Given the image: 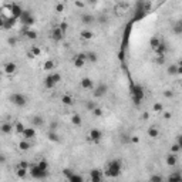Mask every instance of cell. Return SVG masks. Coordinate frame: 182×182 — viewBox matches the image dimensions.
Wrapping results in <instances>:
<instances>
[{
	"label": "cell",
	"instance_id": "obj_1",
	"mask_svg": "<svg viewBox=\"0 0 182 182\" xmlns=\"http://www.w3.org/2000/svg\"><path fill=\"white\" fill-rule=\"evenodd\" d=\"M122 171V162L120 159H112L105 168V175L111 177V178H117Z\"/></svg>",
	"mask_w": 182,
	"mask_h": 182
},
{
	"label": "cell",
	"instance_id": "obj_2",
	"mask_svg": "<svg viewBox=\"0 0 182 182\" xmlns=\"http://www.w3.org/2000/svg\"><path fill=\"white\" fill-rule=\"evenodd\" d=\"M10 101L16 107H24L26 104H27V97L23 93H13L10 95Z\"/></svg>",
	"mask_w": 182,
	"mask_h": 182
},
{
	"label": "cell",
	"instance_id": "obj_3",
	"mask_svg": "<svg viewBox=\"0 0 182 182\" xmlns=\"http://www.w3.org/2000/svg\"><path fill=\"white\" fill-rule=\"evenodd\" d=\"M29 174L31 175L34 179H44L46 177H47V171L40 169V168L34 164L33 166H30V168H29Z\"/></svg>",
	"mask_w": 182,
	"mask_h": 182
},
{
	"label": "cell",
	"instance_id": "obj_4",
	"mask_svg": "<svg viewBox=\"0 0 182 182\" xmlns=\"http://www.w3.org/2000/svg\"><path fill=\"white\" fill-rule=\"evenodd\" d=\"M133 98L135 104H140L141 100L144 98V90H142V87H141L140 84L133 86Z\"/></svg>",
	"mask_w": 182,
	"mask_h": 182
},
{
	"label": "cell",
	"instance_id": "obj_5",
	"mask_svg": "<svg viewBox=\"0 0 182 182\" xmlns=\"http://www.w3.org/2000/svg\"><path fill=\"white\" fill-rule=\"evenodd\" d=\"M19 20H20L24 26H33V23H34V17L31 16V13H30V12H24V10H23L21 16L19 17Z\"/></svg>",
	"mask_w": 182,
	"mask_h": 182
},
{
	"label": "cell",
	"instance_id": "obj_6",
	"mask_svg": "<svg viewBox=\"0 0 182 182\" xmlns=\"http://www.w3.org/2000/svg\"><path fill=\"white\" fill-rule=\"evenodd\" d=\"M128 10V3H124V2H118V3L114 6V13L117 16H124Z\"/></svg>",
	"mask_w": 182,
	"mask_h": 182
},
{
	"label": "cell",
	"instance_id": "obj_7",
	"mask_svg": "<svg viewBox=\"0 0 182 182\" xmlns=\"http://www.w3.org/2000/svg\"><path fill=\"white\" fill-rule=\"evenodd\" d=\"M14 131V124L10 122V121H4L0 124V133L4 134V135H9V134H12Z\"/></svg>",
	"mask_w": 182,
	"mask_h": 182
},
{
	"label": "cell",
	"instance_id": "obj_8",
	"mask_svg": "<svg viewBox=\"0 0 182 182\" xmlns=\"http://www.w3.org/2000/svg\"><path fill=\"white\" fill-rule=\"evenodd\" d=\"M80 86L83 90H94V81L90 77H83L80 80Z\"/></svg>",
	"mask_w": 182,
	"mask_h": 182
},
{
	"label": "cell",
	"instance_id": "obj_9",
	"mask_svg": "<svg viewBox=\"0 0 182 182\" xmlns=\"http://www.w3.org/2000/svg\"><path fill=\"white\" fill-rule=\"evenodd\" d=\"M88 135H90V140L94 141V142H100V141L103 140V131L98 128H93Z\"/></svg>",
	"mask_w": 182,
	"mask_h": 182
},
{
	"label": "cell",
	"instance_id": "obj_10",
	"mask_svg": "<svg viewBox=\"0 0 182 182\" xmlns=\"http://www.w3.org/2000/svg\"><path fill=\"white\" fill-rule=\"evenodd\" d=\"M21 136H23V140H33L34 136H36V129H34V127H26L24 131H23V134H21Z\"/></svg>",
	"mask_w": 182,
	"mask_h": 182
},
{
	"label": "cell",
	"instance_id": "obj_11",
	"mask_svg": "<svg viewBox=\"0 0 182 182\" xmlns=\"http://www.w3.org/2000/svg\"><path fill=\"white\" fill-rule=\"evenodd\" d=\"M107 91H108V86L105 83H101L97 86V88H94V95L95 97H103V95L107 94Z\"/></svg>",
	"mask_w": 182,
	"mask_h": 182
},
{
	"label": "cell",
	"instance_id": "obj_12",
	"mask_svg": "<svg viewBox=\"0 0 182 182\" xmlns=\"http://www.w3.org/2000/svg\"><path fill=\"white\" fill-rule=\"evenodd\" d=\"M3 70H4V73H6L7 75H12V74H14V73L17 71V64H16V63H13V61H9V63L4 64Z\"/></svg>",
	"mask_w": 182,
	"mask_h": 182
},
{
	"label": "cell",
	"instance_id": "obj_13",
	"mask_svg": "<svg viewBox=\"0 0 182 182\" xmlns=\"http://www.w3.org/2000/svg\"><path fill=\"white\" fill-rule=\"evenodd\" d=\"M90 179H91V182H103V172L100 169H91Z\"/></svg>",
	"mask_w": 182,
	"mask_h": 182
},
{
	"label": "cell",
	"instance_id": "obj_14",
	"mask_svg": "<svg viewBox=\"0 0 182 182\" xmlns=\"http://www.w3.org/2000/svg\"><path fill=\"white\" fill-rule=\"evenodd\" d=\"M80 19H81V23L86 24V26H90V24H93V23L95 21V17L93 16L91 13H83Z\"/></svg>",
	"mask_w": 182,
	"mask_h": 182
},
{
	"label": "cell",
	"instance_id": "obj_15",
	"mask_svg": "<svg viewBox=\"0 0 182 182\" xmlns=\"http://www.w3.org/2000/svg\"><path fill=\"white\" fill-rule=\"evenodd\" d=\"M86 61H87L86 53H80L78 56H75V57H74V66L77 67V68H80V67H83L84 64H86Z\"/></svg>",
	"mask_w": 182,
	"mask_h": 182
},
{
	"label": "cell",
	"instance_id": "obj_16",
	"mask_svg": "<svg viewBox=\"0 0 182 182\" xmlns=\"http://www.w3.org/2000/svg\"><path fill=\"white\" fill-rule=\"evenodd\" d=\"M181 64H171L169 67H168V70H166V73L169 75H179L181 74Z\"/></svg>",
	"mask_w": 182,
	"mask_h": 182
},
{
	"label": "cell",
	"instance_id": "obj_17",
	"mask_svg": "<svg viewBox=\"0 0 182 182\" xmlns=\"http://www.w3.org/2000/svg\"><path fill=\"white\" fill-rule=\"evenodd\" d=\"M51 37H53V40H56V42H60V40L64 37V33L60 30L58 26H56V27L53 29V31H51Z\"/></svg>",
	"mask_w": 182,
	"mask_h": 182
},
{
	"label": "cell",
	"instance_id": "obj_18",
	"mask_svg": "<svg viewBox=\"0 0 182 182\" xmlns=\"http://www.w3.org/2000/svg\"><path fill=\"white\" fill-rule=\"evenodd\" d=\"M30 122H31V125H34V127H43V125H44V118H43L42 115H34L30 118Z\"/></svg>",
	"mask_w": 182,
	"mask_h": 182
},
{
	"label": "cell",
	"instance_id": "obj_19",
	"mask_svg": "<svg viewBox=\"0 0 182 182\" xmlns=\"http://www.w3.org/2000/svg\"><path fill=\"white\" fill-rule=\"evenodd\" d=\"M147 133H148V136H151V138H154V140L159 138V129H158L157 127H149Z\"/></svg>",
	"mask_w": 182,
	"mask_h": 182
},
{
	"label": "cell",
	"instance_id": "obj_20",
	"mask_svg": "<svg viewBox=\"0 0 182 182\" xmlns=\"http://www.w3.org/2000/svg\"><path fill=\"white\" fill-rule=\"evenodd\" d=\"M71 124L75 125V127H80L83 124V120H81L80 114H71Z\"/></svg>",
	"mask_w": 182,
	"mask_h": 182
},
{
	"label": "cell",
	"instance_id": "obj_21",
	"mask_svg": "<svg viewBox=\"0 0 182 182\" xmlns=\"http://www.w3.org/2000/svg\"><path fill=\"white\" fill-rule=\"evenodd\" d=\"M56 86H57V84H56L53 80H51V75H47V77H46V80H44V87L47 88V90H53Z\"/></svg>",
	"mask_w": 182,
	"mask_h": 182
},
{
	"label": "cell",
	"instance_id": "obj_22",
	"mask_svg": "<svg viewBox=\"0 0 182 182\" xmlns=\"http://www.w3.org/2000/svg\"><path fill=\"white\" fill-rule=\"evenodd\" d=\"M177 162H178V157H177L175 154H169V155L166 157V164L169 166H175Z\"/></svg>",
	"mask_w": 182,
	"mask_h": 182
},
{
	"label": "cell",
	"instance_id": "obj_23",
	"mask_svg": "<svg viewBox=\"0 0 182 182\" xmlns=\"http://www.w3.org/2000/svg\"><path fill=\"white\" fill-rule=\"evenodd\" d=\"M159 44H161V40H159V37H157V36H154V37L149 40V46H151L152 50H157L158 47H159Z\"/></svg>",
	"mask_w": 182,
	"mask_h": 182
},
{
	"label": "cell",
	"instance_id": "obj_24",
	"mask_svg": "<svg viewBox=\"0 0 182 182\" xmlns=\"http://www.w3.org/2000/svg\"><path fill=\"white\" fill-rule=\"evenodd\" d=\"M43 68H44L46 71H51L56 68V63L53 61V60H46L44 64H43Z\"/></svg>",
	"mask_w": 182,
	"mask_h": 182
},
{
	"label": "cell",
	"instance_id": "obj_25",
	"mask_svg": "<svg viewBox=\"0 0 182 182\" xmlns=\"http://www.w3.org/2000/svg\"><path fill=\"white\" fill-rule=\"evenodd\" d=\"M61 103L64 104V105H68V107H70V105H73V104H74V100H73V97H71V95L66 94V95H63V97H61Z\"/></svg>",
	"mask_w": 182,
	"mask_h": 182
},
{
	"label": "cell",
	"instance_id": "obj_26",
	"mask_svg": "<svg viewBox=\"0 0 182 182\" xmlns=\"http://www.w3.org/2000/svg\"><path fill=\"white\" fill-rule=\"evenodd\" d=\"M30 147H31V144H30V141H27V140H21L20 142H19V148H20L21 151H29Z\"/></svg>",
	"mask_w": 182,
	"mask_h": 182
},
{
	"label": "cell",
	"instance_id": "obj_27",
	"mask_svg": "<svg viewBox=\"0 0 182 182\" xmlns=\"http://www.w3.org/2000/svg\"><path fill=\"white\" fill-rule=\"evenodd\" d=\"M182 178H181V174L179 172H172V174L168 177V182H181Z\"/></svg>",
	"mask_w": 182,
	"mask_h": 182
},
{
	"label": "cell",
	"instance_id": "obj_28",
	"mask_svg": "<svg viewBox=\"0 0 182 182\" xmlns=\"http://www.w3.org/2000/svg\"><path fill=\"white\" fill-rule=\"evenodd\" d=\"M24 34H26V37L30 38V40H36V38H37V33H36V30L26 29L24 30Z\"/></svg>",
	"mask_w": 182,
	"mask_h": 182
},
{
	"label": "cell",
	"instance_id": "obj_29",
	"mask_svg": "<svg viewBox=\"0 0 182 182\" xmlns=\"http://www.w3.org/2000/svg\"><path fill=\"white\" fill-rule=\"evenodd\" d=\"M93 36H94V33H93L91 30H83V31L80 33V37L84 38V40H91Z\"/></svg>",
	"mask_w": 182,
	"mask_h": 182
},
{
	"label": "cell",
	"instance_id": "obj_30",
	"mask_svg": "<svg viewBox=\"0 0 182 182\" xmlns=\"http://www.w3.org/2000/svg\"><path fill=\"white\" fill-rule=\"evenodd\" d=\"M86 57H87V60H88V61H91V63H97V61H98V56H97V53H94V51L86 53Z\"/></svg>",
	"mask_w": 182,
	"mask_h": 182
},
{
	"label": "cell",
	"instance_id": "obj_31",
	"mask_svg": "<svg viewBox=\"0 0 182 182\" xmlns=\"http://www.w3.org/2000/svg\"><path fill=\"white\" fill-rule=\"evenodd\" d=\"M40 53H42V50H40V47L38 46H33L31 49H30V57H37V56H40Z\"/></svg>",
	"mask_w": 182,
	"mask_h": 182
},
{
	"label": "cell",
	"instance_id": "obj_32",
	"mask_svg": "<svg viewBox=\"0 0 182 182\" xmlns=\"http://www.w3.org/2000/svg\"><path fill=\"white\" fill-rule=\"evenodd\" d=\"M24 125L21 124V122H14V133L19 134V135H21L23 134V131H24Z\"/></svg>",
	"mask_w": 182,
	"mask_h": 182
},
{
	"label": "cell",
	"instance_id": "obj_33",
	"mask_svg": "<svg viewBox=\"0 0 182 182\" xmlns=\"http://www.w3.org/2000/svg\"><path fill=\"white\" fill-rule=\"evenodd\" d=\"M36 165H37L40 169H43V171H49V162L46 161V159H40Z\"/></svg>",
	"mask_w": 182,
	"mask_h": 182
},
{
	"label": "cell",
	"instance_id": "obj_34",
	"mask_svg": "<svg viewBox=\"0 0 182 182\" xmlns=\"http://www.w3.org/2000/svg\"><path fill=\"white\" fill-rule=\"evenodd\" d=\"M68 182H84V179H83V177H81V175L73 174L70 178H68Z\"/></svg>",
	"mask_w": 182,
	"mask_h": 182
},
{
	"label": "cell",
	"instance_id": "obj_35",
	"mask_svg": "<svg viewBox=\"0 0 182 182\" xmlns=\"http://www.w3.org/2000/svg\"><path fill=\"white\" fill-rule=\"evenodd\" d=\"M149 182H164V177L159 174H154V175H151Z\"/></svg>",
	"mask_w": 182,
	"mask_h": 182
},
{
	"label": "cell",
	"instance_id": "obj_36",
	"mask_svg": "<svg viewBox=\"0 0 182 182\" xmlns=\"http://www.w3.org/2000/svg\"><path fill=\"white\" fill-rule=\"evenodd\" d=\"M49 140L53 141V142H57L60 138H58V134L57 131H49Z\"/></svg>",
	"mask_w": 182,
	"mask_h": 182
},
{
	"label": "cell",
	"instance_id": "obj_37",
	"mask_svg": "<svg viewBox=\"0 0 182 182\" xmlns=\"http://www.w3.org/2000/svg\"><path fill=\"white\" fill-rule=\"evenodd\" d=\"M27 174H29V169H21V168H19V169L16 171V175L19 178H26Z\"/></svg>",
	"mask_w": 182,
	"mask_h": 182
},
{
	"label": "cell",
	"instance_id": "obj_38",
	"mask_svg": "<svg viewBox=\"0 0 182 182\" xmlns=\"http://www.w3.org/2000/svg\"><path fill=\"white\" fill-rule=\"evenodd\" d=\"M91 112H93V115H94V117H103V114H104L103 108H100V107H95Z\"/></svg>",
	"mask_w": 182,
	"mask_h": 182
},
{
	"label": "cell",
	"instance_id": "obj_39",
	"mask_svg": "<svg viewBox=\"0 0 182 182\" xmlns=\"http://www.w3.org/2000/svg\"><path fill=\"white\" fill-rule=\"evenodd\" d=\"M181 148H182L181 145L175 142V144L172 145V147H171V154H175V155H177V154H178L179 151H181Z\"/></svg>",
	"mask_w": 182,
	"mask_h": 182
},
{
	"label": "cell",
	"instance_id": "obj_40",
	"mask_svg": "<svg viewBox=\"0 0 182 182\" xmlns=\"http://www.w3.org/2000/svg\"><path fill=\"white\" fill-rule=\"evenodd\" d=\"M50 75H51V80H53L56 84L61 80V74H60V73H54V74H50Z\"/></svg>",
	"mask_w": 182,
	"mask_h": 182
},
{
	"label": "cell",
	"instance_id": "obj_41",
	"mask_svg": "<svg viewBox=\"0 0 182 182\" xmlns=\"http://www.w3.org/2000/svg\"><path fill=\"white\" fill-rule=\"evenodd\" d=\"M152 110L155 112H161L162 110H164V107H162L161 103H155V104H154V107H152Z\"/></svg>",
	"mask_w": 182,
	"mask_h": 182
},
{
	"label": "cell",
	"instance_id": "obj_42",
	"mask_svg": "<svg viewBox=\"0 0 182 182\" xmlns=\"http://www.w3.org/2000/svg\"><path fill=\"white\" fill-rule=\"evenodd\" d=\"M86 107H87L88 111H93V110H94V108L97 107V104H95L94 101H88V103L86 104Z\"/></svg>",
	"mask_w": 182,
	"mask_h": 182
},
{
	"label": "cell",
	"instance_id": "obj_43",
	"mask_svg": "<svg viewBox=\"0 0 182 182\" xmlns=\"http://www.w3.org/2000/svg\"><path fill=\"white\" fill-rule=\"evenodd\" d=\"M174 31H175V34H181V31H182V23H177V26L174 27Z\"/></svg>",
	"mask_w": 182,
	"mask_h": 182
},
{
	"label": "cell",
	"instance_id": "obj_44",
	"mask_svg": "<svg viewBox=\"0 0 182 182\" xmlns=\"http://www.w3.org/2000/svg\"><path fill=\"white\" fill-rule=\"evenodd\" d=\"M164 97H166V98H172V97H174L172 90H165V91H164Z\"/></svg>",
	"mask_w": 182,
	"mask_h": 182
},
{
	"label": "cell",
	"instance_id": "obj_45",
	"mask_svg": "<svg viewBox=\"0 0 182 182\" xmlns=\"http://www.w3.org/2000/svg\"><path fill=\"white\" fill-rule=\"evenodd\" d=\"M19 168H21V169H29L30 166H29V164H27L26 161H21L20 165H19Z\"/></svg>",
	"mask_w": 182,
	"mask_h": 182
},
{
	"label": "cell",
	"instance_id": "obj_46",
	"mask_svg": "<svg viewBox=\"0 0 182 182\" xmlns=\"http://www.w3.org/2000/svg\"><path fill=\"white\" fill-rule=\"evenodd\" d=\"M164 61H165V56H158V58H157L158 64H164Z\"/></svg>",
	"mask_w": 182,
	"mask_h": 182
},
{
	"label": "cell",
	"instance_id": "obj_47",
	"mask_svg": "<svg viewBox=\"0 0 182 182\" xmlns=\"http://www.w3.org/2000/svg\"><path fill=\"white\" fill-rule=\"evenodd\" d=\"M63 9H64V4L63 3L56 4V10H57V12H63Z\"/></svg>",
	"mask_w": 182,
	"mask_h": 182
},
{
	"label": "cell",
	"instance_id": "obj_48",
	"mask_svg": "<svg viewBox=\"0 0 182 182\" xmlns=\"http://www.w3.org/2000/svg\"><path fill=\"white\" fill-rule=\"evenodd\" d=\"M16 43H17V40H16V38H14V37H10V38H9V44L14 46V44H16Z\"/></svg>",
	"mask_w": 182,
	"mask_h": 182
},
{
	"label": "cell",
	"instance_id": "obj_49",
	"mask_svg": "<svg viewBox=\"0 0 182 182\" xmlns=\"http://www.w3.org/2000/svg\"><path fill=\"white\" fill-rule=\"evenodd\" d=\"M4 20H6V19H4L3 16H0V27H2V29L4 27Z\"/></svg>",
	"mask_w": 182,
	"mask_h": 182
},
{
	"label": "cell",
	"instance_id": "obj_50",
	"mask_svg": "<svg viewBox=\"0 0 182 182\" xmlns=\"http://www.w3.org/2000/svg\"><path fill=\"white\" fill-rule=\"evenodd\" d=\"M131 141H133L134 144H136V142L140 141V138H138V136H133V138H131Z\"/></svg>",
	"mask_w": 182,
	"mask_h": 182
},
{
	"label": "cell",
	"instance_id": "obj_51",
	"mask_svg": "<svg viewBox=\"0 0 182 182\" xmlns=\"http://www.w3.org/2000/svg\"><path fill=\"white\" fill-rule=\"evenodd\" d=\"M6 161V158H4V155H2V154H0V164H2V162H4Z\"/></svg>",
	"mask_w": 182,
	"mask_h": 182
},
{
	"label": "cell",
	"instance_id": "obj_52",
	"mask_svg": "<svg viewBox=\"0 0 182 182\" xmlns=\"http://www.w3.org/2000/svg\"><path fill=\"white\" fill-rule=\"evenodd\" d=\"M165 114V118H171V112H164Z\"/></svg>",
	"mask_w": 182,
	"mask_h": 182
}]
</instances>
